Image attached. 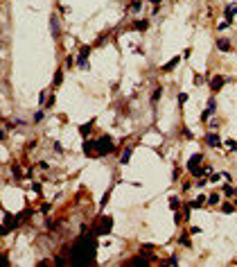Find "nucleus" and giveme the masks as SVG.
Here are the masks:
<instances>
[{
	"label": "nucleus",
	"mask_w": 237,
	"mask_h": 267,
	"mask_svg": "<svg viewBox=\"0 0 237 267\" xmlns=\"http://www.w3.org/2000/svg\"><path fill=\"white\" fill-rule=\"evenodd\" d=\"M176 63H178V57H174V59H169V61H167V63L163 66V73H169V70H172V68H174Z\"/></svg>",
	"instance_id": "4468645a"
},
{
	"label": "nucleus",
	"mask_w": 237,
	"mask_h": 267,
	"mask_svg": "<svg viewBox=\"0 0 237 267\" xmlns=\"http://www.w3.org/2000/svg\"><path fill=\"white\" fill-rule=\"evenodd\" d=\"M215 111H217V102H215V100L210 98V102H208V109L203 111V116H201V118H203V120H206V118H210V116H212Z\"/></svg>",
	"instance_id": "6e6552de"
},
{
	"label": "nucleus",
	"mask_w": 237,
	"mask_h": 267,
	"mask_svg": "<svg viewBox=\"0 0 237 267\" xmlns=\"http://www.w3.org/2000/svg\"><path fill=\"white\" fill-rule=\"evenodd\" d=\"M206 204V197H199L196 202H192V208H199V206H203Z\"/></svg>",
	"instance_id": "4be33fe9"
},
{
	"label": "nucleus",
	"mask_w": 237,
	"mask_h": 267,
	"mask_svg": "<svg viewBox=\"0 0 237 267\" xmlns=\"http://www.w3.org/2000/svg\"><path fill=\"white\" fill-rule=\"evenodd\" d=\"M131 154H133V147H127V149H124V154H122V161H120V163H122V165H127V163H129V159H131Z\"/></svg>",
	"instance_id": "ddd939ff"
},
{
	"label": "nucleus",
	"mask_w": 237,
	"mask_h": 267,
	"mask_svg": "<svg viewBox=\"0 0 237 267\" xmlns=\"http://www.w3.org/2000/svg\"><path fill=\"white\" fill-rule=\"evenodd\" d=\"M235 206H237V202H235Z\"/></svg>",
	"instance_id": "7c9ffc66"
},
{
	"label": "nucleus",
	"mask_w": 237,
	"mask_h": 267,
	"mask_svg": "<svg viewBox=\"0 0 237 267\" xmlns=\"http://www.w3.org/2000/svg\"><path fill=\"white\" fill-rule=\"evenodd\" d=\"M185 100H187V93H181V95H178V102H181V104H183Z\"/></svg>",
	"instance_id": "c85d7f7f"
},
{
	"label": "nucleus",
	"mask_w": 237,
	"mask_h": 267,
	"mask_svg": "<svg viewBox=\"0 0 237 267\" xmlns=\"http://www.w3.org/2000/svg\"><path fill=\"white\" fill-rule=\"evenodd\" d=\"M34 120L39 122V120H43V111H36V116H34Z\"/></svg>",
	"instance_id": "cd10ccee"
},
{
	"label": "nucleus",
	"mask_w": 237,
	"mask_h": 267,
	"mask_svg": "<svg viewBox=\"0 0 237 267\" xmlns=\"http://www.w3.org/2000/svg\"><path fill=\"white\" fill-rule=\"evenodd\" d=\"M90 129H93V122H86V125H81V127H79V134H81V136H88Z\"/></svg>",
	"instance_id": "dca6fc26"
},
{
	"label": "nucleus",
	"mask_w": 237,
	"mask_h": 267,
	"mask_svg": "<svg viewBox=\"0 0 237 267\" xmlns=\"http://www.w3.org/2000/svg\"><path fill=\"white\" fill-rule=\"evenodd\" d=\"M84 154H88V156L97 154V149H95V140H86V143H84Z\"/></svg>",
	"instance_id": "1a4fd4ad"
},
{
	"label": "nucleus",
	"mask_w": 237,
	"mask_h": 267,
	"mask_svg": "<svg viewBox=\"0 0 237 267\" xmlns=\"http://www.w3.org/2000/svg\"><path fill=\"white\" fill-rule=\"evenodd\" d=\"M18 226V215H5V229L12 231V229Z\"/></svg>",
	"instance_id": "423d86ee"
},
{
	"label": "nucleus",
	"mask_w": 237,
	"mask_h": 267,
	"mask_svg": "<svg viewBox=\"0 0 237 267\" xmlns=\"http://www.w3.org/2000/svg\"><path fill=\"white\" fill-rule=\"evenodd\" d=\"M206 184H208V181H206V179H199V181H196V188H203Z\"/></svg>",
	"instance_id": "bb28decb"
},
{
	"label": "nucleus",
	"mask_w": 237,
	"mask_h": 267,
	"mask_svg": "<svg viewBox=\"0 0 237 267\" xmlns=\"http://www.w3.org/2000/svg\"><path fill=\"white\" fill-rule=\"evenodd\" d=\"M129 265H149V260H147V258H142V256H138V258H133Z\"/></svg>",
	"instance_id": "f3484780"
},
{
	"label": "nucleus",
	"mask_w": 237,
	"mask_h": 267,
	"mask_svg": "<svg viewBox=\"0 0 237 267\" xmlns=\"http://www.w3.org/2000/svg\"><path fill=\"white\" fill-rule=\"evenodd\" d=\"M224 193H226V195H233V193H235V190H233V188H230L228 184H226V186H224Z\"/></svg>",
	"instance_id": "393cba45"
},
{
	"label": "nucleus",
	"mask_w": 237,
	"mask_h": 267,
	"mask_svg": "<svg viewBox=\"0 0 237 267\" xmlns=\"http://www.w3.org/2000/svg\"><path fill=\"white\" fill-rule=\"evenodd\" d=\"M217 48H219L221 52H228L230 50V41L228 39H219V41H217Z\"/></svg>",
	"instance_id": "f8f14e48"
},
{
	"label": "nucleus",
	"mask_w": 237,
	"mask_h": 267,
	"mask_svg": "<svg viewBox=\"0 0 237 267\" xmlns=\"http://www.w3.org/2000/svg\"><path fill=\"white\" fill-rule=\"evenodd\" d=\"M203 161V154H194L192 159H190V163H187V170H192V168H196L199 163Z\"/></svg>",
	"instance_id": "9b49d317"
},
{
	"label": "nucleus",
	"mask_w": 237,
	"mask_h": 267,
	"mask_svg": "<svg viewBox=\"0 0 237 267\" xmlns=\"http://www.w3.org/2000/svg\"><path fill=\"white\" fill-rule=\"evenodd\" d=\"M224 84H226V77H221V75H215L212 82H210V91H219Z\"/></svg>",
	"instance_id": "39448f33"
},
{
	"label": "nucleus",
	"mask_w": 237,
	"mask_h": 267,
	"mask_svg": "<svg viewBox=\"0 0 237 267\" xmlns=\"http://www.w3.org/2000/svg\"><path fill=\"white\" fill-rule=\"evenodd\" d=\"M61 82H63V70L59 68V70H56V75H54V86H59Z\"/></svg>",
	"instance_id": "a211bd4d"
},
{
	"label": "nucleus",
	"mask_w": 237,
	"mask_h": 267,
	"mask_svg": "<svg viewBox=\"0 0 237 267\" xmlns=\"http://www.w3.org/2000/svg\"><path fill=\"white\" fill-rule=\"evenodd\" d=\"M206 143L210 147H219V136H217V134H208L206 136Z\"/></svg>",
	"instance_id": "9d476101"
},
{
	"label": "nucleus",
	"mask_w": 237,
	"mask_h": 267,
	"mask_svg": "<svg viewBox=\"0 0 237 267\" xmlns=\"http://www.w3.org/2000/svg\"><path fill=\"white\" fill-rule=\"evenodd\" d=\"M221 211H224V213H230V211H233V206H230V204H224V206H221Z\"/></svg>",
	"instance_id": "a878e982"
},
{
	"label": "nucleus",
	"mask_w": 237,
	"mask_h": 267,
	"mask_svg": "<svg viewBox=\"0 0 237 267\" xmlns=\"http://www.w3.org/2000/svg\"><path fill=\"white\" fill-rule=\"evenodd\" d=\"M226 147H228L230 152H237V143H235L233 138H228V140H226Z\"/></svg>",
	"instance_id": "6ab92c4d"
},
{
	"label": "nucleus",
	"mask_w": 237,
	"mask_h": 267,
	"mask_svg": "<svg viewBox=\"0 0 237 267\" xmlns=\"http://www.w3.org/2000/svg\"><path fill=\"white\" fill-rule=\"evenodd\" d=\"M206 204H210V206H215V204H219V193H212L210 197H206Z\"/></svg>",
	"instance_id": "2eb2a0df"
},
{
	"label": "nucleus",
	"mask_w": 237,
	"mask_h": 267,
	"mask_svg": "<svg viewBox=\"0 0 237 267\" xmlns=\"http://www.w3.org/2000/svg\"><path fill=\"white\" fill-rule=\"evenodd\" d=\"M95 149H97L99 156H106V154H111V152L115 149V145H113L111 136H102L99 140H95Z\"/></svg>",
	"instance_id": "f03ea898"
},
{
	"label": "nucleus",
	"mask_w": 237,
	"mask_h": 267,
	"mask_svg": "<svg viewBox=\"0 0 237 267\" xmlns=\"http://www.w3.org/2000/svg\"><path fill=\"white\" fill-rule=\"evenodd\" d=\"M169 208H172V211H176V208H178V197H172V199H169Z\"/></svg>",
	"instance_id": "aec40b11"
},
{
	"label": "nucleus",
	"mask_w": 237,
	"mask_h": 267,
	"mask_svg": "<svg viewBox=\"0 0 237 267\" xmlns=\"http://www.w3.org/2000/svg\"><path fill=\"white\" fill-rule=\"evenodd\" d=\"M88 54H90V45H84L81 50H79V57H77V63L81 66L84 70L88 68Z\"/></svg>",
	"instance_id": "20e7f679"
},
{
	"label": "nucleus",
	"mask_w": 237,
	"mask_h": 267,
	"mask_svg": "<svg viewBox=\"0 0 237 267\" xmlns=\"http://www.w3.org/2000/svg\"><path fill=\"white\" fill-rule=\"evenodd\" d=\"M151 3H154V5H158V3H160V0H151Z\"/></svg>",
	"instance_id": "c756f323"
},
{
	"label": "nucleus",
	"mask_w": 237,
	"mask_h": 267,
	"mask_svg": "<svg viewBox=\"0 0 237 267\" xmlns=\"http://www.w3.org/2000/svg\"><path fill=\"white\" fill-rule=\"evenodd\" d=\"M9 265V258L7 256H0V267H7Z\"/></svg>",
	"instance_id": "5701e85b"
},
{
	"label": "nucleus",
	"mask_w": 237,
	"mask_h": 267,
	"mask_svg": "<svg viewBox=\"0 0 237 267\" xmlns=\"http://www.w3.org/2000/svg\"><path fill=\"white\" fill-rule=\"evenodd\" d=\"M160 93H163V88H156L154 93H151V100H154V102H158V100H160Z\"/></svg>",
	"instance_id": "412c9836"
},
{
	"label": "nucleus",
	"mask_w": 237,
	"mask_h": 267,
	"mask_svg": "<svg viewBox=\"0 0 237 267\" xmlns=\"http://www.w3.org/2000/svg\"><path fill=\"white\" fill-rule=\"evenodd\" d=\"M111 226H113V220L104 215V217H102V224H99V229L95 231V235H109V233H111Z\"/></svg>",
	"instance_id": "7ed1b4c3"
},
{
	"label": "nucleus",
	"mask_w": 237,
	"mask_h": 267,
	"mask_svg": "<svg viewBox=\"0 0 237 267\" xmlns=\"http://www.w3.org/2000/svg\"><path fill=\"white\" fill-rule=\"evenodd\" d=\"M95 254H97V240L93 235H81L77 242L70 247V263L72 265H93Z\"/></svg>",
	"instance_id": "f257e3e1"
},
{
	"label": "nucleus",
	"mask_w": 237,
	"mask_h": 267,
	"mask_svg": "<svg viewBox=\"0 0 237 267\" xmlns=\"http://www.w3.org/2000/svg\"><path fill=\"white\" fill-rule=\"evenodd\" d=\"M50 27H52V36H54V39H59V36H61V30H59V18H56V16L50 18Z\"/></svg>",
	"instance_id": "0eeeda50"
},
{
	"label": "nucleus",
	"mask_w": 237,
	"mask_h": 267,
	"mask_svg": "<svg viewBox=\"0 0 237 267\" xmlns=\"http://www.w3.org/2000/svg\"><path fill=\"white\" fill-rule=\"evenodd\" d=\"M136 30H147V23H145V21H140V23H136Z\"/></svg>",
	"instance_id": "b1692460"
}]
</instances>
